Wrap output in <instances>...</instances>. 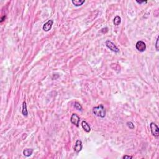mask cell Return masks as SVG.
Returning a JSON list of instances; mask_svg holds the SVG:
<instances>
[{
	"mask_svg": "<svg viewBox=\"0 0 159 159\" xmlns=\"http://www.w3.org/2000/svg\"><path fill=\"white\" fill-rule=\"evenodd\" d=\"M155 48L157 51H159V36L157 38V41H156V45H155Z\"/></svg>",
	"mask_w": 159,
	"mask_h": 159,
	"instance_id": "15",
	"label": "cell"
},
{
	"mask_svg": "<svg viewBox=\"0 0 159 159\" xmlns=\"http://www.w3.org/2000/svg\"><path fill=\"white\" fill-rule=\"evenodd\" d=\"M80 121V117L78 116L76 114L73 113L72 114V116H71L70 117L71 122H72L73 124H74V125H75V126H76V127H78V126H79Z\"/></svg>",
	"mask_w": 159,
	"mask_h": 159,
	"instance_id": "5",
	"label": "cell"
},
{
	"mask_svg": "<svg viewBox=\"0 0 159 159\" xmlns=\"http://www.w3.org/2000/svg\"><path fill=\"white\" fill-rule=\"evenodd\" d=\"M74 108L75 109H76L77 110H79V111H83V108H82V106L79 102H75L74 103Z\"/></svg>",
	"mask_w": 159,
	"mask_h": 159,
	"instance_id": "13",
	"label": "cell"
},
{
	"mask_svg": "<svg viewBox=\"0 0 159 159\" xmlns=\"http://www.w3.org/2000/svg\"><path fill=\"white\" fill-rule=\"evenodd\" d=\"M133 157L132 156H129V155H124L123 156V157H122V159H132Z\"/></svg>",
	"mask_w": 159,
	"mask_h": 159,
	"instance_id": "17",
	"label": "cell"
},
{
	"mask_svg": "<svg viewBox=\"0 0 159 159\" xmlns=\"http://www.w3.org/2000/svg\"><path fill=\"white\" fill-rule=\"evenodd\" d=\"M127 127H129V129H134V124H133V122H127Z\"/></svg>",
	"mask_w": 159,
	"mask_h": 159,
	"instance_id": "14",
	"label": "cell"
},
{
	"mask_svg": "<svg viewBox=\"0 0 159 159\" xmlns=\"http://www.w3.org/2000/svg\"><path fill=\"white\" fill-rule=\"evenodd\" d=\"M72 3L73 4V5L75 6H81L83 3H85V0H73L72 1Z\"/></svg>",
	"mask_w": 159,
	"mask_h": 159,
	"instance_id": "11",
	"label": "cell"
},
{
	"mask_svg": "<svg viewBox=\"0 0 159 159\" xmlns=\"http://www.w3.org/2000/svg\"><path fill=\"white\" fill-rule=\"evenodd\" d=\"M33 152H34V149H32V148H26L23 151V154L25 157H28L32 155Z\"/></svg>",
	"mask_w": 159,
	"mask_h": 159,
	"instance_id": "9",
	"label": "cell"
},
{
	"mask_svg": "<svg viewBox=\"0 0 159 159\" xmlns=\"http://www.w3.org/2000/svg\"><path fill=\"white\" fill-rule=\"evenodd\" d=\"M150 127L152 135L156 137H158L159 136V128L158 125L154 122H151L150 124Z\"/></svg>",
	"mask_w": 159,
	"mask_h": 159,
	"instance_id": "2",
	"label": "cell"
},
{
	"mask_svg": "<svg viewBox=\"0 0 159 159\" xmlns=\"http://www.w3.org/2000/svg\"><path fill=\"white\" fill-rule=\"evenodd\" d=\"M93 113L96 116L104 118L106 116V110L102 104H100L93 108Z\"/></svg>",
	"mask_w": 159,
	"mask_h": 159,
	"instance_id": "1",
	"label": "cell"
},
{
	"mask_svg": "<svg viewBox=\"0 0 159 159\" xmlns=\"http://www.w3.org/2000/svg\"><path fill=\"white\" fill-rule=\"evenodd\" d=\"M121 18L119 16H116L113 21L114 24L115 26H119V25L121 24Z\"/></svg>",
	"mask_w": 159,
	"mask_h": 159,
	"instance_id": "12",
	"label": "cell"
},
{
	"mask_svg": "<svg viewBox=\"0 0 159 159\" xmlns=\"http://www.w3.org/2000/svg\"><path fill=\"white\" fill-rule=\"evenodd\" d=\"M82 149V142L80 140H77L75 142V145L74 147L75 152L79 153Z\"/></svg>",
	"mask_w": 159,
	"mask_h": 159,
	"instance_id": "7",
	"label": "cell"
},
{
	"mask_svg": "<svg viewBox=\"0 0 159 159\" xmlns=\"http://www.w3.org/2000/svg\"><path fill=\"white\" fill-rule=\"evenodd\" d=\"M5 19H6V16H4L3 17H2V18H1V23L3 22Z\"/></svg>",
	"mask_w": 159,
	"mask_h": 159,
	"instance_id": "18",
	"label": "cell"
},
{
	"mask_svg": "<svg viewBox=\"0 0 159 159\" xmlns=\"http://www.w3.org/2000/svg\"><path fill=\"white\" fill-rule=\"evenodd\" d=\"M106 47L109 49H110L111 51L117 53V52H119V48L117 47V46L111 41H109V40L106 41Z\"/></svg>",
	"mask_w": 159,
	"mask_h": 159,
	"instance_id": "3",
	"label": "cell"
},
{
	"mask_svg": "<svg viewBox=\"0 0 159 159\" xmlns=\"http://www.w3.org/2000/svg\"><path fill=\"white\" fill-rule=\"evenodd\" d=\"M81 126L83 127V130L86 132H90L91 131V127L88 123H87L85 121H83L81 122Z\"/></svg>",
	"mask_w": 159,
	"mask_h": 159,
	"instance_id": "8",
	"label": "cell"
},
{
	"mask_svg": "<svg viewBox=\"0 0 159 159\" xmlns=\"http://www.w3.org/2000/svg\"><path fill=\"white\" fill-rule=\"evenodd\" d=\"M136 2L139 4H145L147 3V1H136Z\"/></svg>",
	"mask_w": 159,
	"mask_h": 159,
	"instance_id": "16",
	"label": "cell"
},
{
	"mask_svg": "<svg viewBox=\"0 0 159 159\" xmlns=\"http://www.w3.org/2000/svg\"><path fill=\"white\" fill-rule=\"evenodd\" d=\"M136 49L138 51L140 52H143L146 50L147 47H146V44H145V43L144 42L139 41L136 43Z\"/></svg>",
	"mask_w": 159,
	"mask_h": 159,
	"instance_id": "4",
	"label": "cell"
},
{
	"mask_svg": "<svg viewBox=\"0 0 159 159\" xmlns=\"http://www.w3.org/2000/svg\"><path fill=\"white\" fill-rule=\"evenodd\" d=\"M53 20H49L47 23H45L43 26V30H44L45 32H48L49 31L52 29V25H53Z\"/></svg>",
	"mask_w": 159,
	"mask_h": 159,
	"instance_id": "6",
	"label": "cell"
},
{
	"mask_svg": "<svg viewBox=\"0 0 159 159\" xmlns=\"http://www.w3.org/2000/svg\"><path fill=\"white\" fill-rule=\"evenodd\" d=\"M22 114L24 116H28V111L27 108V104L26 102H23V110H22Z\"/></svg>",
	"mask_w": 159,
	"mask_h": 159,
	"instance_id": "10",
	"label": "cell"
}]
</instances>
